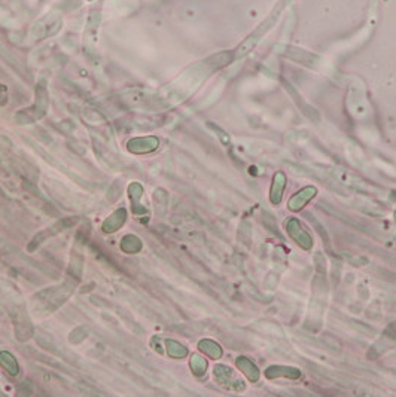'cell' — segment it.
I'll return each mask as SVG.
<instances>
[{"label":"cell","instance_id":"cell-1","mask_svg":"<svg viewBox=\"0 0 396 397\" xmlns=\"http://www.w3.org/2000/svg\"><path fill=\"white\" fill-rule=\"evenodd\" d=\"M286 229H287V234L291 235V238L297 242L298 245H301L304 250H310L311 245H313V240H311L310 235L302 229L297 219L289 220L286 223Z\"/></svg>","mask_w":396,"mask_h":397},{"label":"cell","instance_id":"cell-2","mask_svg":"<svg viewBox=\"0 0 396 397\" xmlns=\"http://www.w3.org/2000/svg\"><path fill=\"white\" fill-rule=\"evenodd\" d=\"M78 222V217H71V219H64V220H60L58 223H56L54 226L48 228L46 231H43L41 234H38L34 238H33V241L31 244L28 245V250H33V247L36 249L39 244L45 240H48L49 237H52V235H56L58 232H61V231H64L66 228H70L73 223H76Z\"/></svg>","mask_w":396,"mask_h":397},{"label":"cell","instance_id":"cell-3","mask_svg":"<svg viewBox=\"0 0 396 397\" xmlns=\"http://www.w3.org/2000/svg\"><path fill=\"white\" fill-rule=\"evenodd\" d=\"M158 147V139L155 137H143L128 142V150L134 154H148Z\"/></svg>","mask_w":396,"mask_h":397},{"label":"cell","instance_id":"cell-4","mask_svg":"<svg viewBox=\"0 0 396 397\" xmlns=\"http://www.w3.org/2000/svg\"><path fill=\"white\" fill-rule=\"evenodd\" d=\"M316 192H317V191H316V187H313V186H307V187L301 189L299 192H297V194L291 198L287 207H289L291 210L297 212L299 209H302V207L316 195Z\"/></svg>","mask_w":396,"mask_h":397},{"label":"cell","instance_id":"cell-5","mask_svg":"<svg viewBox=\"0 0 396 397\" xmlns=\"http://www.w3.org/2000/svg\"><path fill=\"white\" fill-rule=\"evenodd\" d=\"M284 184H286V176L283 173H277L274 176V182H273L271 192H269V199H271L273 204H279L282 201Z\"/></svg>","mask_w":396,"mask_h":397},{"label":"cell","instance_id":"cell-6","mask_svg":"<svg viewBox=\"0 0 396 397\" xmlns=\"http://www.w3.org/2000/svg\"><path fill=\"white\" fill-rule=\"evenodd\" d=\"M267 378L269 380H274V378H279V376H286V378H299V370L295 368H286V366H271V368L267 369L265 372Z\"/></svg>","mask_w":396,"mask_h":397},{"label":"cell","instance_id":"cell-7","mask_svg":"<svg viewBox=\"0 0 396 397\" xmlns=\"http://www.w3.org/2000/svg\"><path fill=\"white\" fill-rule=\"evenodd\" d=\"M237 366L243 370V373H244L252 383L259 380V370H258V368L254 365V362H250L249 358H246V357H239V358H237Z\"/></svg>","mask_w":396,"mask_h":397},{"label":"cell","instance_id":"cell-8","mask_svg":"<svg viewBox=\"0 0 396 397\" xmlns=\"http://www.w3.org/2000/svg\"><path fill=\"white\" fill-rule=\"evenodd\" d=\"M125 210H118V212H115V213L103 223V231L104 232H113V231H116L118 228L121 226L124 222H125Z\"/></svg>","mask_w":396,"mask_h":397},{"label":"cell","instance_id":"cell-9","mask_svg":"<svg viewBox=\"0 0 396 397\" xmlns=\"http://www.w3.org/2000/svg\"><path fill=\"white\" fill-rule=\"evenodd\" d=\"M200 350L203 351V353H206V354L209 355V357H212V358H219L221 355H222V350H221V347L216 344V342H213V341L209 339H204L200 342Z\"/></svg>","mask_w":396,"mask_h":397},{"label":"cell","instance_id":"cell-10","mask_svg":"<svg viewBox=\"0 0 396 397\" xmlns=\"http://www.w3.org/2000/svg\"><path fill=\"white\" fill-rule=\"evenodd\" d=\"M141 247V242L140 240L137 238V237H134V235H127L122 242H121V249L124 250V252H127V253H136V252H139Z\"/></svg>","mask_w":396,"mask_h":397},{"label":"cell","instance_id":"cell-11","mask_svg":"<svg viewBox=\"0 0 396 397\" xmlns=\"http://www.w3.org/2000/svg\"><path fill=\"white\" fill-rule=\"evenodd\" d=\"M0 363L11 375L18 373V363L14 358V355H11L9 353H0Z\"/></svg>","mask_w":396,"mask_h":397},{"label":"cell","instance_id":"cell-12","mask_svg":"<svg viewBox=\"0 0 396 397\" xmlns=\"http://www.w3.org/2000/svg\"><path fill=\"white\" fill-rule=\"evenodd\" d=\"M167 353L174 358H181L188 354L186 348L182 347L181 344H177L176 341H167Z\"/></svg>","mask_w":396,"mask_h":397},{"label":"cell","instance_id":"cell-13","mask_svg":"<svg viewBox=\"0 0 396 397\" xmlns=\"http://www.w3.org/2000/svg\"><path fill=\"white\" fill-rule=\"evenodd\" d=\"M191 368L194 370V373L200 376V375H203V373L206 372L207 363H206V360L201 358L200 355H192V358H191Z\"/></svg>","mask_w":396,"mask_h":397},{"label":"cell","instance_id":"cell-14","mask_svg":"<svg viewBox=\"0 0 396 397\" xmlns=\"http://www.w3.org/2000/svg\"><path fill=\"white\" fill-rule=\"evenodd\" d=\"M141 192H143V189L137 183L130 186V192L128 194H130V197L133 198V202H134L133 204V210L134 212H137V205H139V198L141 197Z\"/></svg>","mask_w":396,"mask_h":397},{"label":"cell","instance_id":"cell-15","mask_svg":"<svg viewBox=\"0 0 396 397\" xmlns=\"http://www.w3.org/2000/svg\"><path fill=\"white\" fill-rule=\"evenodd\" d=\"M395 220H396V213H395Z\"/></svg>","mask_w":396,"mask_h":397}]
</instances>
